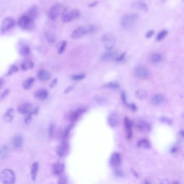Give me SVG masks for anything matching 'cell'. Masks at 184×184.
<instances>
[{
  "label": "cell",
  "mask_w": 184,
  "mask_h": 184,
  "mask_svg": "<svg viewBox=\"0 0 184 184\" xmlns=\"http://www.w3.org/2000/svg\"><path fill=\"white\" fill-rule=\"evenodd\" d=\"M138 18V15L135 14H126L121 17V26L125 29H130L136 24Z\"/></svg>",
  "instance_id": "obj_1"
},
{
  "label": "cell",
  "mask_w": 184,
  "mask_h": 184,
  "mask_svg": "<svg viewBox=\"0 0 184 184\" xmlns=\"http://www.w3.org/2000/svg\"><path fill=\"white\" fill-rule=\"evenodd\" d=\"M80 12L77 9H66L61 15L62 21L65 23H68L80 17Z\"/></svg>",
  "instance_id": "obj_2"
},
{
  "label": "cell",
  "mask_w": 184,
  "mask_h": 184,
  "mask_svg": "<svg viewBox=\"0 0 184 184\" xmlns=\"http://www.w3.org/2000/svg\"><path fill=\"white\" fill-rule=\"evenodd\" d=\"M101 41L106 51L112 50L116 43V38L111 32H107L104 34L102 37Z\"/></svg>",
  "instance_id": "obj_3"
},
{
  "label": "cell",
  "mask_w": 184,
  "mask_h": 184,
  "mask_svg": "<svg viewBox=\"0 0 184 184\" xmlns=\"http://www.w3.org/2000/svg\"><path fill=\"white\" fill-rule=\"evenodd\" d=\"M15 175L12 170L5 169L0 173V181L3 184H14Z\"/></svg>",
  "instance_id": "obj_4"
},
{
  "label": "cell",
  "mask_w": 184,
  "mask_h": 184,
  "mask_svg": "<svg viewBox=\"0 0 184 184\" xmlns=\"http://www.w3.org/2000/svg\"><path fill=\"white\" fill-rule=\"evenodd\" d=\"M34 20L27 14L22 15L18 21V25L23 30L31 29L33 24Z\"/></svg>",
  "instance_id": "obj_5"
},
{
  "label": "cell",
  "mask_w": 184,
  "mask_h": 184,
  "mask_svg": "<svg viewBox=\"0 0 184 184\" xmlns=\"http://www.w3.org/2000/svg\"><path fill=\"white\" fill-rule=\"evenodd\" d=\"M15 21L12 17H7L5 18L2 22L0 30L2 33L4 34L9 30L12 29L15 25Z\"/></svg>",
  "instance_id": "obj_6"
},
{
  "label": "cell",
  "mask_w": 184,
  "mask_h": 184,
  "mask_svg": "<svg viewBox=\"0 0 184 184\" xmlns=\"http://www.w3.org/2000/svg\"><path fill=\"white\" fill-rule=\"evenodd\" d=\"M88 29L84 26H80L75 30L71 34V38L73 39H78L83 37L88 34Z\"/></svg>",
  "instance_id": "obj_7"
},
{
  "label": "cell",
  "mask_w": 184,
  "mask_h": 184,
  "mask_svg": "<svg viewBox=\"0 0 184 184\" xmlns=\"http://www.w3.org/2000/svg\"><path fill=\"white\" fill-rule=\"evenodd\" d=\"M61 13V6L59 4H55L49 9L48 16L52 20L57 19Z\"/></svg>",
  "instance_id": "obj_8"
},
{
  "label": "cell",
  "mask_w": 184,
  "mask_h": 184,
  "mask_svg": "<svg viewBox=\"0 0 184 184\" xmlns=\"http://www.w3.org/2000/svg\"><path fill=\"white\" fill-rule=\"evenodd\" d=\"M134 74L140 79H146L149 76L147 70L142 66H138L135 68Z\"/></svg>",
  "instance_id": "obj_9"
},
{
  "label": "cell",
  "mask_w": 184,
  "mask_h": 184,
  "mask_svg": "<svg viewBox=\"0 0 184 184\" xmlns=\"http://www.w3.org/2000/svg\"><path fill=\"white\" fill-rule=\"evenodd\" d=\"M117 57V53L116 51H106L102 55L101 58L104 61L110 62L114 60H116Z\"/></svg>",
  "instance_id": "obj_10"
},
{
  "label": "cell",
  "mask_w": 184,
  "mask_h": 184,
  "mask_svg": "<svg viewBox=\"0 0 184 184\" xmlns=\"http://www.w3.org/2000/svg\"><path fill=\"white\" fill-rule=\"evenodd\" d=\"M121 156L119 153L114 152L111 155L110 159V164L113 167H117L121 164Z\"/></svg>",
  "instance_id": "obj_11"
},
{
  "label": "cell",
  "mask_w": 184,
  "mask_h": 184,
  "mask_svg": "<svg viewBox=\"0 0 184 184\" xmlns=\"http://www.w3.org/2000/svg\"><path fill=\"white\" fill-rule=\"evenodd\" d=\"M124 126L126 130V137L128 139L132 138V123L128 117H125L124 119Z\"/></svg>",
  "instance_id": "obj_12"
},
{
  "label": "cell",
  "mask_w": 184,
  "mask_h": 184,
  "mask_svg": "<svg viewBox=\"0 0 184 184\" xmlns=\"http://www.w3.org/2000/svg\"><path fill=\"white\" fill-rule=\"evenodd\" d=\"M86 109L83 107H80L77 109H76L75 111L71 113L70 116V121L72 122H74L76 121L80 116H81L83 114V113L85 112Z\"/></svg>",
  "instance_id": "obj_13"
},
{
  "label": "cell",
  "mask_w": 184,
  "mask_h": 184,
  "mask_svg": "<svg viewBox=\"0 0 184 184\" xmlns=\"http://www.w3.org/2000/svg\"><path fill=\"white\" fill-rule=\"evenodd\" d=\"M33 109V106L30 103H25L21 105L18 108V111L21 114L27 115L28 114L31 112Z\"/></svg>",
  "instance_id": "obj_14"
},
{
  "label": "cell",
  "mask_w": 184,
  "mask_h": 184,
  "mask_svg": "<svg viewBox=\"0 0 184 184\" xmlns=\"http://www.w3.org/2000/svg\"><path fill=\"white\" fill-rule=\"evenodd\" d=\"M108 123L111 127H116L119 123V116L117 114L112 113L110 114L108 118Z\"/></svg>",
  "instance_id": "obj_15"
},
{
  "label": "cell",
  "mask_w": 184,
  "mask_h": 184,
  "mask_svg": "<svg viewBox=\"0 0 184 184\" xmlns=\"http://www.w3.org/2000/svg\"><path fill=\"white\" fill-rule=\"evenodd\" d=\"M64 170V165L61 162H56L52 166V172L55 175H61Z\"/></svg>",
  "instance_id": "obj_16"
},
{
  "label": "cell",
  "mask_w": 184,
  "mask_h": 184,
  "mask_svg": "<svg viewBox=\"0 0 184 184\" xmlns=\"http://www.w3.org/2000/svg\"><path fill=\"white\" fill-rule=\"evenodd\" d=\"M37 78L38 79L42 81H46L50 79L51 74L50 72L46 70H41L37 73Z\"/></svg>",
  "instance_id": "obj_17"
},
{
  "label": "cell",
  "mask_w": 184,
  "mask_h": 184,
  "mask_svg": "<svg viewBox=\"0 0 184 184\" xmlns=\"http://www.w3.org/2000/svg\"><path fill=\"white\" fill-rule=\"evenodd\" d=\"M131 8L134 9L142 11L144 12H147L148 11V7L147 4L142 2H135L131 5Z\"/></svg>",
  "instance_id": "obj_18"
},
{
  "label": "cell",
  "mask_w": 184,
  "mask_h": 184,
  "mask_svg": "<svg viewBox=\"0 0 184 184\" xmlns=\"http://www.w3.org/2000/svg\"><path fill=\"white\" fill-rule=\"evenodd\" d=\"M48 92L46 89H39L35 93V97L39 100H44L48 97Z\"/></svg>",
  "instance_id": "obj_19"
},
{
  "label": "cell",
  "mask_w": 184,
  "mask_h": 184,
  "mask_svg": "<svg viewBox=\"0 0 184 184\" xmlns=\"http://www.w3.org/2000/svg\"><path fill=\"white\" fill-rule=\"evenodd\" d=\"M165 97L161 94H155L151 98V103L155 106H159L163 103Z\"/></svg>",
  "instance_id": "obj_20"
},
{
  "label": "cell",
  "mask_w": 184,
  "mask_h": 184,
  "mask_svg": "<svg viewBox=\"0 0 184 184\" xmlns=\"http://www.w3.org/2000/svg\"><path fill=\"white\" fill-rule=\"evenodd\" d=\"M15 111L13 108H9L3 116V120L5 122H10L13 121Z\"/></svg>",
  "instance_id": "obj_21"
},
{
  "label": "cell",
  "mask_w": 184,
  "mask_h": 184,
  "mask_svg": "<svg viewBox=\"0 0 184 184\" xmlns=\"http://www.w3.org/2000/svg\"><path fill=\"white\" fill-rule=\"evenodd\" d=\"M38 168H39V165L37 162H34L31 165V169H30V176H31V179L33 181H35L36 179Z\"/></svg>",
  "instance_id": "obj_22"
},
{
  "label": "cell",
  "mask_w": 184,
  "mask_h": 184,
  "mask_svg": "<svg viewBox=\"0 0 184 184\" xmlns=\"http://www.w3.org/2000/svg\"><path fill=\"white\" fill-rule=\"evenodd\" d=\"M45 37L46 41L50 46H53L56 42V36L55 34L51 31H47L45 33Z\"/></svg>",
  "instance_id": "obj_23"
},
{
  "label": "cell",
  "mask_w": 184,
  "mask_h": 184,
  "mask_svg": "<svg viewBox=\"0 0 184 184\" xmlns=\"http://www.w3.org/2000/svg\"><path fill=\"white\" fill-rule=\"evenodd\" d=\"M33 67V63L31 60L27 59L24 60L21 64V68L23 71H28Z\"/></svg>",
  "instance_id": "obj_24"
},
{
  "label": "cell",
  "mask_w": 184,
  "mask_h": 184,
  "mask_svg": "<svg viewBox=\"0 0 184 184\" xmlns=\"http://www.w3.org/2000/svg\"><path fill=\"white\" fill-rule=\"evenodd\" d=\"M38 108H37L36 109L32 110L31 112H30L29 114H27V116L25 117V122L26 124H29L31 123V122L33 121V115H36L38 113Z\"/></svg>",
  "instance_id": "obj_25"
},
{
  "label": "cell",
  "mask_w": 184,
  "mask_h": 184,
  "mask_svg": "<svg viewBox=\"0 0 184 184\" xmlns=\"http://www.w3.org/2000/svg\"><path fill=\"white\" fill-rule=\"evenodd\" d=\"M136 96L140 100H143L145 99L147 96V92L144 89H139L137 90L135 93Z\"/></svg>",
  "instance_id": "obj_26"
},
{
  "label": "cell",
  "mask_w": 184,
  "mask_h": 184,
  "mask_svg": "<svg viewBox=\"0 0 184 184\" xmlns=\"http://www.w3.org/2000/svg\"><path fill=\"white\" fill-rule=\"evenodd\" d=\"M23 143V137L21 135H16L13 138V143L14 147L19 148L22 146Z\"/></svg>",
  "instance_id": "obj_27"
},
{
  "label": "cell",
  "mask_w": 184,
  "mask_h": 184,
  "mask_svg": "<svg viewBox=\"0 0 184 184\" xmlns=\"http://www.w3.org/2000/svg\"><path fill=\"white\" fill-rule=\"evenodd\" d=\"M67 149V145L66 143L64 142L59 145L57 149V153L59 156L62 157L64 156Z\"/></svg>",
  "instance_id": "obj_28"
},
{
  "label": "cell",
  "mask_w": 184,
  "mask_h": 184,
  "mask_svg": "<svg viewBox=\"0 0 184 184\" xmlns=\"http://www.w3.org/2000/svg\"><path fill=\"white\" fill-rule=\"evenodd\" d=\"M150 61L151 63L153 64H159L162 60V55L158 53H153L151 55L150 57Z\"/></svg>",
  "instance_id": "obj_29"
},
{
  "label": "cell",
  "mask_w": 184,
  "mask_h": 184,
  "mask_svg": "<svg viewBox=\"0 0 184 184\" xmlns=\"http://www.w3.org/2000/svg\"><path fill=\"white\" fill-rule=\"evenodd\" d=\"M137 145L139 147L142 149H149L150 148V143L146 139H142L138 142Z\"/></svg>",
  "instance_id": "obj_30"
},
{
  "label": "cell",
  "mask_w": 184,
  "mask_h": 184,
  "mask_svg": "<svg viewBox=\"0 0 184 184\" xmlns=\"http://www.w3.org/2000/svg\"><path fill=\"white\" fill-rule=\"evenodd\" d=\"M34 81H35V79L33 77H31L25 80L23 84V87L25 89H29L33 86Z\"/></svg>",
  "instance_id": "obj_31"
},
{
  "label": "cell",
  "mask_w": 184,
  "mask_h": 184,
  "mask_svg": "<svg viewBox=\"0 0 184 184\" xmlns=\"http://www.w3.org/2000/svg\"><path fill=\"white\" fill-rule=\"evenodd\" d=\"M138 128L142 132H146L149 130V126L145 122L140 121L138 123Z\"/></svg>",
  "instance_id": "obj_32"
},
{
  "label": "cell",
  "mask_w": 184,
  "mask_h": 184,
  "mask_svg": "<svg viewBox=\"0 0 184 184\" xmlns=\"http://www.w3.org/2000/svg\"><path fill=\"white\" fill-rule=\"evenodd\" d=\"M8 152V147L5 145H3L0 147V159H4L7 156Z\"/></svg>",
  "instance_id": "obj_33"
},
{
  "label": "cell",
  "mask_w": 184,
  "mask_h": 184,
  "mask_svg": "<svg viewBox=\"0 0 184 184\" xmlns=\"http://www.w3.org/2000/svg\"><path fill=\"white\" fill-rule=\"evenodd\" d=\"M67 46V42L65 41H63L62 42H60L57 45V52L59 54H61L63 52V51L65 49V47Z\"/></svg>",
  "instance_id": "obj_34"
},
{
  "label": "cell",
  "mask_w": 184,
  "mask_h": 184,
  "mask_svg": "<svg viewBox=\"0 0 184 184\" xmlns=\"http://www.w3.org/2000/svg\"><path fill=\"white\" fill-rule=\"evenodd\" d=\"M20 53L23 56H27V55H29L30 53L29 47L28 46H26V45L22 46L20 50Z\"/></svg>",
  "instance_id": "obj_35"
},
{
  "label": "cell",
  "mask_w": 184,
  "mask_h": 184,
  "mask_svg": "<svg viewBox=\"0 0 184 184\" xmlns=\"http://www.w3.org/2000/svg\"><path fill=\"white\" fill-rule=\"evenodd\" d=\"M37 14V10L35 7H31V8H30L29 11L27 14L28 16H29L30 17L32 18L33 20H35V18L36 17Z\"/></svg>",
  "instance_id": "obj_36"
},
{
  "label": "cell",
  "mask_w": 184,
  "mask_h": 184,
  "mask_svg": "<svg viewBox=\"0 0 184 184\" xmlns=\"http://www.w3.org/2000/svg\"><path fill=\"white\" fill-rule=\"evenodd\" d=\"M104 86L106 88H111V89H117L120 87V85L117 83H115V82L108 83L105 84Z\"/></svg>",
  "instance_id": "obj_37"
},
{
  "label": "cell",
  "mask_w": 184,
  "mask_h": 184,
  "mask_svg": "<svg viewBox=\"0 0 184 184\" xmlns=\"http://www.w3.org/2000/svg\"><path fill=\"white\" fill-rule=\"evenodd\" d=\"M167 34V31L166 30H163L161 31L159 34L157 35L156 40L157 41H161L163 40L164 38L165 37Z\"/></svg>",
  "instance_id": "obj_38"
},
{
  "label": "cell",
  "mask_w": 184,
  "mask_h": 184,
  "mask_svg": "<svg viewBox=\"0 0 184 184\" xmlns=\"http://www.w3.org/2000/svg\"><path fill=\"white\" fill-rule=\"evenodd\" d=\"M18 71V68L16 65H13L11 67H10V68L9 69L7 73V75H11L14 74L15 73H16Z\"/></svg>",
  "instance_id": "obj_39"
},
{
  "label": "cell",
  "mask_w": 184,
  "mask_h": 184,
  "mask_svg": "<svg viewBox=\"0 0 184 184\" xmlns=\"http://www.w3.org/2000/svg\"><path fill=\"white\" fill-rule=\"evenodd\" d=\"M85 75L84 74H75V75H72L71 78L74 80H76V81H78L80 80H83L85 78Z\"/></svg>",
  "instance_id": "obj_40"
},
{
  "label": "cell",
  "mask_w": 184,
  "mask_h": 184,
  "mask_svg": "<svg viewBox=\"0 0 184 184\" xmlns=\"http://www.w3.org/2000/svg\"><path fill=\"white\" fill-rule=\"evenodd\" d=\"M48 132H49V136H53L55 132V126L54 124H51L49 126V129H48Z\"/></svg>",
  "instance_id": "obj_41"
},
{
  "label": "cell",
  "mask_w": 184,
  "mask_h": 184,
  "mask_svg": "<svg viewBox=\"0 0 184 184\" xmlns=\"http://www.w3.org/2000/svg\"><path fill=\"white\" fill-rule=\"evenodd\" d=\"M58 184H67V178L64 176H62L59 178Z\"/></svg>",
  "instance_id": "obj_42"
},
{
  "label": "cell",
  "mask_w": 184,
  "mask_h": 184,
  "mask_svg": "<svg viewBox=\"0 0 184 184\" xmlns=\"http://www.w3.org/2000/svg\"><path fill=\"white\" fill-rule=\"evenodd\" d=\"M160 119H161V121L162 122L165 123L166 124H171L172 123L171 120L167 117H162V118H160Z\"/></svg>",
  "instance_id": "obj_43"
},
{
  "label": "cell",
  "mask_w": 184,
  "mask_h": 184,
  "mask_svg": "<svg viewBox=\"0 0 184 184\" xmlns=\"http://www.w3.org/2000/svg\"><path fill=\"white\" fill-rule=\"evenodd\" d=\"M154 34H155V31L153 30H150L146 34V37L147 38H151L153 36V35Z\"/></svg>",
  "instance_id": "obj_44"
},
{
  "label": "cell",
  "mask_w": 184,
  "mask_h": 184,
  "mask_svg": "<svg viewBox=\"0 0 184 184\" xmlns=\"http://www.w3.org/2000/svg\"><path fill=\"white\" fill-rule=\"evenodd\" d=\"M57 81H58L57 79H55L50 84V88H54V87H55L57 84Z\"/></svg>",
  "instance_id": "obj_45"
},
{
  "label": "cell",
  "mask_w": 184,
  "mask_h": 184,
  "mask_svg": "<svg viewBox=\"0 0 184 184\" xmlns=\"http://www.w3.org/2000/svg\"><path fill=\"white\" fill-rule=\"evenodd\" d=\"M125 53H123L122 55H121L119 57H117V59H116V60L118 62H121L122 60H123L124 57H125Z\"/></svg>",
  "instance_id": "obj_46"
},
{
  "label": "cell",
  "mask_w": 184,
  "mask_h": 184,
  "mask_svg": "<svg viewBox=\"0 0 184 184\" xmlns=\"http://www.w3.org/2000/svg\"><path fill=\"white\" fill-rule=\"evenodd\" d=\"M121 98H122V100L123 101L125 105H126V106H127V103H126V100L125 94L124 93H123L121 94Z\"/></svg>",
  "instance_id": "obj_47"
},
{
  "label": "cell",
  "mask_w": 184,
  "mask_h": 184,
  "mask_svg": "<svg viewBox=\"0 0 184 184\" xmlns=\"http://www.w3.org/2000/svg\"><path fill=\"white\" fill-rule=\"evenodd\" d=\"M98 3V2L97 1L94 2H92V3H90V4H89V7L90 8H93V7H95L96 5H97Z\"/></svg>",
  "instance_id": "obj_48"
},
{
  "label": "cell",
  "mask_w": 184,
  "mask_h": 184,
  "mask_svg": "<svg viewBox=\"0 0 184 184\" xmlns=\"http://www.w3.org/2000/svg\"><path fill=\"white\" fill-rule=\"evenodd\" d=\"M9 91L8 89H7V90H5V91H4V92L2 93V94H1V98H2V97H4L5 96H6L7 94H8V93Z\"/></svg>",
  "instance_id": "obj_49"
},
{
  "label": "cell",
  "mask_w": 184,
  "mask_h": 184,
  "mask_svg": "<svg viewBox=\"0 0 184 184\" xmlns=\"http://www.w3.org/2000/svg\"><path fill=\"white\" fill-rule=\"evenodd\" d=\"M129 106L130 107V108L132 109V110H136V107L134 104H131V105H129Z\"/></svg>",
  "instance_id": "obj_50"
},
{
  "label": "cell",
  "mask_w": 184,
  "mask_h": 184,
  "mask_svg": "<svg viewBox=\"0 0 184 184\" xmlns=\"http://www.w3.org/2000/svg\"><path fill=\"white\" fill-rule=\"evenodd\" d=\"M160 184H169V183H168V181L167 179H164V180L162 181V183Z\"/></svg>",
  "instance_id": "obj_51"
},
{
  "label": "cell",
  "mask_w": 184,
  "mask_h": 184,
  "mask_svg": "<svg viewBox=\"0 0 184 184\" xmlns=\"http://www.w3.org/2000/svg\"><path fill=\"white\" fill-rule=\"evenodd\" d=\"M3 83V80H2V79H0V89H1V87H2Z\"/></svg>",
  "instance_id": "obj_52"
},
{
  "label": "cell",
  "mask_w": 184,
  "mask_h": 184,
  "mask_svg": "<svg viewBox=\"0 0 184 184\" xmlns=\"http://www.w3.org/2000/svg\"><path fill=\"white\" fill-rule=\"evenodd\" d=\"M151 184V183L149 181L145 180V181H144V183H143V184Z\"/></svg>",
  "instance_id": "obj_53"
},
{
  "label": "cell",
  "mask_w": 184,
  "mask_h": 184,
  "mask_svg": "<svg viewBox=\"0 0 184 184\" xmlns=\"http://www.w3.org/2000/svg\"><path fill=\"white\" fill-rule=\"evenodd\" d=\"M171 184H179V183L177 181H174Z\"/></svg>",
  "instance_id": "obj_54"
}]
</instances>
